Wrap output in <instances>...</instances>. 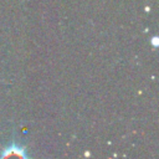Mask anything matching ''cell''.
<instances>
[{
	"instance_id": "1",
	"label": "cell",
	"mask_w": 159,
	"mask_h": 159,
	"mask_svg": "<svg viewBox=\"0 0 159 159\" xmlns=\"http://www.w3.org/2000/svg\"><path fill=\"white\" fill-rule=\"evenodd\" d=\"M7 155H17V157H26L25 152L22 148L17 147V145H11L10 148L5 149V153L1 154V157H7Z\"/></svg>"
}]
</instances>
